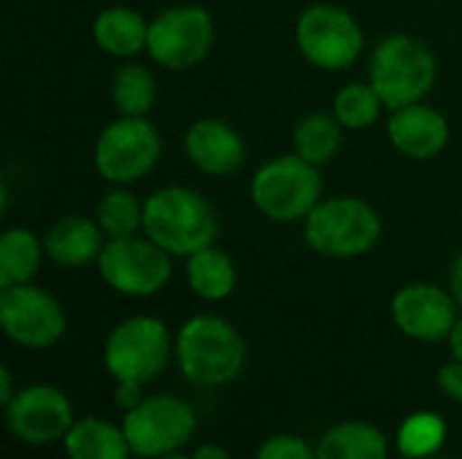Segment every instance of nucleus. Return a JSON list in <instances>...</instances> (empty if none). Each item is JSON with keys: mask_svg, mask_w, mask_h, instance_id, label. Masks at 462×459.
Wrapping results in <instances>:
<instances>
[{"mask_svg": "<svg viewBox=\"0 0 462 459\" xmlns=\"http://www.w3.org/2000/svg\"><path fill=\"white\" fill-rule=\"evenodd\" d=\"M173 360L192 387L219 390L241 376L246 341L233 322L217 314H195L176 330Z\"/></svg>", "mask_w": 462, "mask_h": 459, "instance_id": "obj_1", "label": "nucleus"}, {"mask_svg": "<svg viewBox=\"0 0 462 459\" xmlns=\"http://www.w3.org/2000/svg\"><path fill=\"white\" fill-rule=\"evenodd\" d=\"M143 235L171 257L187 260L189 254L217 243L219 216L203 192L184 184H168L143 200Z\"/></svg>", "mask_w": 462, "mask_h": 459, "instance_id": "obj_2", "label": "nucleus"}, {"mask_svg": "<svg viewBox=\"0 0 462 459\" xmlns=\"http://www.w3.org/2000/svg\"><path fill=\"white\" fill-rule=\"evenodd\" d=\"M379 211L357 195L322 197L303 219V241L328 260H357L382 241Z\"/></svg>", "mask_w": 462, "mask_h": 459, "instance_id": "obj_3", "label": "nucleus"}, {"mask_svg": "<svg viewBox=\"0 0 462 459\" xmlns=\"http://www.w3.org/2000/svg\"><path fill=\"white\" fill-rule=\"evenodd\" d=\"M368 81L384 100L387 111L422 103L439 81V60L422 38L393 32L374 46Z\"/></svg>", "mask_w": 462, "mask_h": 459, "instance_id": "obj_4", "label": "nucleus"}, {"mask_svg": "<svg viewBox=\"0 0 462 459\" xmlns=\"http://www.w3.org/2000/svg\"><path fill=\"white\" fill-rule=\"evenodd\" d=\"M252 206L276 225L303 222L325 197V176L303 157L279 154L265 160L249 181Z\"/></svg>", "mask_w": 462, "mask_h": 459, "instance_id": "obj_5", "label": "nucleus"}, {"mask_svg": "<svg viewBox=\"0 0 462 459\" xmlns=\"http://www.w3.org/2000/svg\"><path fill=\"white\" fill-rule=\"evenodd\" d=\"M173 338L168 325L149 314H135L114 325L103 344V365L114 381H135L149 387L173 360Z\"/></svg>", "mask_w": 462, "mask_h": 459, "instance_id": "obj_6", "label": "nucleus"}, {"mask_svg": "<svg viewBox=\"0 0 462 459\" xmlns=\"http://www.w3.org/2000/svg\"><path fill=\"white\" fill-rule=\"evenodd\" d=\"M162 157V135L149 116H116L108 122L92 151L97 176L114 187H130L146 179Z\"/></svg>", "mask_w": 462, "mask_h": 459, "instance_id": "obj_7", "label": "nucleus"}, {"mask_svg": "<svg viewBox=\"0 0 462 459\" xmlns=\"http://www.w3.org/2000/svg\"><path fill=\"white\" fill-rule=\"evenodd\" d=\"M295 46L311 68L341 73L363 57L365 32L344 5L311 3L295 19Z\"/></svg>", "mask_w": 462, "mask_h": 459, "instance_id": "obj_8", "label": "nucleus"}, {"mask_svg": "<svg viewBox=\"0 0 462 459\" xmlns=\"http://www.w3.org/2000/svg\"><path fill=\"white\" fill-rule=\"evenodd\" d=\"M173 260L176 257L143 233L130 238H108L97 257V273L116 295L143 300L160 295L171 284Z\"/></svg>", "mask_w": 462, "mask_h": 459, "instance_id": "obj_9", "label": "nucleus"}, {"mask_svg": "<svg viewBox=\"0 0 462 459\" xmlns=\"http://www.w3.org/2000/svg\"><path fill=\"white\" fill-rule=\"evenodd\" d=\"M217 43V24L208 8L181 3L160 11L149 22L146 54L165 70H189L200 65Z\"/></svg>", "mask_w": 462, "mask_h": 459, "instance_id": "obj_10", "label": "nucleus"}, {"mask_svg": "<svg viewBox=\"0 0 462 459\" xmlns=\"http://www.w3.org/2000/svg\"><path fill=\"white\" fill-rule=\"evenodd\" d=\"M125 436L130 441L133 457L157 459L184 452L195 433V409L176 395H146L141 406L122 417Z\"/></svg>", "mask_w": 462, "mask_h": 459, "instance_id": "obj_11", "label": "nucleus"}, {"mask_svg": "<svg viewBox=\"0 0 462 459\" xmlns=\"http://www.w3.org/2000/svg\"><path fill=\"white\" fill-rule=\"evenodd\" d=\"M0 327L11 344L43 352L65 338L68 317L49 289L30 281L0 289Z\"/></svg>", "mask_w": 462, "mask_h": 459, "instance_id": "obj_12", "label": "nucleus"}, {"mask_svg": "<svg viewBox=\"0 0 462 459\" xmlns=\"http://www.w3.org/2000/svg\"><path fill=\"white\" fill-rule=\"evenodd\" d=\"M5 422L19 444L49 446L65 441L76 417L70 398L62 390L51 384H30L5 406Z\"/></svg>", "mask_w": 462, "mask_h": 459, "instance_id": "obj_13", "label": "nucleus"}, {"mask_svg": "<svg viewBox=\"0 0 462 459\" xmlns=\"http://www.w3.org/2000/svg\"><path fill=\"white\" fill-rule=\"evenodd\" d=\"M390 317L406 338L420 344H441L455 327L460 308L449 287L444 289L430 281H411L393 295Z\"/></svg>", "mask_w": 462, "mask_h": 459, "instance_id": "obj_14", "label": "nucleus"}, {"mask_svg": "<svg viewBox=\"0 0 462 459\" xmlns=\"http://www.w3.org/2000/svg\"><path fill=\"white\" fill-rule=\"evenodd\" d=\"M184 154L203 176L230 179L246 165V141L230 122L203 116L184 130Z\"/></svg>", "mask_w": 462, "mask_h": 459, "instance_id": "obj_15", "label": "nucleus"}, {"mask_svg": "<svg viewBox=\"0 0 462 459\" xmlns=\"http://www.w3.org/2000/svg\"><path fill=\"white\" fill-rule=\"evenodd\" d=\"M387 138L409 160L425 162L439 157L452 138L449 119L430 103H411L403 108L390 111L387 119Z\"/></svg>", "mask_w": 462, "mask_h": 459, "instance_id": "obj_16", "label": "nucleus"}, {"mask_svg": "<svg viewBox=\"0 0 462 459\" xmlns=\"http://www.w3.org/2000/svg\"><path fill=\"white\" fill-rule=\"evenodd\" d=\"M106 233L100 230L97 219L70 214L54 219L43 233L46 260L57 268L79 271L87 265H97V257L106 246Z\"/></svg>", "mask_w": 462, "mask_h": 459, "instance_id": "obj_17", "label": "nucleus"}, {"mask_svg": "<svg viewBox=\"0 0 462 459\" xmlns=\"http://www.w3.org/2000/svg\"><path fill=\"white\" fill-rule=\"evenodd\" d=\"M149 22L141 11L130 5H108L92 22V38L100 51L116 60H133L146 51Z\"/></svg>", "mask_w": 462, "mask_h": 459, "instance_id": "obj_18", "label": "nucleus"}, {"mask_svg": "<svg viewBox=\"0 0 462 459\" xmlns=\"http://www.w3.org/2000/svg\"><path fill=\"white\" fill-rule=\"evenodd\" d=\"M184 279L195 298L206 303H222L238 287V265L225 249L211 243L184 260Z\"/></svg>", "mask_w": 462, "mask_h": 459, "instance_id": "obj_19", "label": "nucleus"}, {"mask_svg": "<svg viewBox=\"0 0 462 459\" xmlns=\"http://www.w3.org/2000/svg\"><path fill=\"white\" fill-rule=\"evenodd\" d=\"M68 459H130L133 449L122 425L103 417L76 419L62 441Z\"/></svg>", "mask_w": 462, "mask_h": 459, "instance_id": "obj_20", "label": "nucleus"}, {"mask_svg": "<svg viewBox=\"0 0 462 459\" xmlns=\"http://www.w3.org/2000/svg\"><path fill=\"white\" fill-rule=\"evenodd\" d=\"M317 459H390V441L376 425L346 419L322 433Z\"/></svg>", "mask_w": 462, "mask_h": 459, "instance_id": "obj_21", "label": "nucleus"}, {"mask_svg": "<svg viewBox=\"0 0 462 459\" xmlns=\"http://www.w3.org/2000/svg\"><path fill=\"white\" fill-rule=\"evenodd\" d=\"M43 257H46L43 235L27 227L3 230L0 233V289L30 284L38 276Z\"/></svg>", "mask_w": 462, "mask_h": 459, "instance_id": "obj_22", "label": "nucleus"}, {"mask_svg": "<svg viewBox=\"0 0 462 459\" xmlns=\"http://www.w3.org/2000/svg\"><path fill=\"white\" fill-rule=\"evenodd\" d=\"M341 143H344V127L333 116V111L330 114L311 111L292 130V151L317 168L333 162L336 154L341 151Z\"/></svg>", "mask_w": 462, "mask_h": 459, "instance_id": "obj_23", "label": "nucleus"}, {"mask_svg": "<svg viewBox=\"0 0 462 459\" xmlns=\"http://www.w3.org/2000/svg\"><path fill=\"white\" fill-rule=\"evenodd\" d=\"M111 103L122 116H149L157 103V78L152 68L125 60L111 78Z\"/></svg>", "mask_w": 462, "mask_h": 459, "instance_id": "obj_24", "label": "nucleus"}, {"mask_svg": "<svg viewBox=\"0 0 462 459\" xmlns=\"http://www.w3.org/2000/svg\"><path fill=\"white\" fill-rule=\"evenodd\" d=\"M95 219L106 238H130L143 233V200L130 187H114L103 192L95 208Z\"/></svg>", "mask_w": 462, "mask_h": 459, "instance_id": "obj_25", "label": "nucleus"}, {"mask_svg": "<svg viewBox=\"0 0 462 459\" xmlns=\"http://www.w3.org/2000/svg\"><path fill=\"white\" fill-rule=\"evenodd\" d=\"M447 436H449V427L444 417H439L436 411H417L401 422L395 433V446L401 457L430 459L441 454Z\"/></svg>", "mask_w": 462, "mask_h": 459, "instance_id": "obj_26", "label": "nucleus"}, {"mask_svg": "<svg viewBox=\"0 0 462 459\" xmlns=\"http://www.w3.org/2000/svg\"><path fill=\"white\" fill-rule=\"evenodd\" d=\"M333 116L341 122L344 130H368L379 122V116L387 111L384 100L379 97V92L374 89V84L365 81H349L344 84L336 97H333Z\"/></svg>", "mask_w": 462, "mask_h": 459, "instance_id": "obj_27", "label": "nucleus"}, {"mask_svg": "<svg viewBox=\"0 0 462 459\" xmlns=\"http://www.w3.org/2000/svg\"><path fill=\"white\" fill-rule=\"evenodd\" d=\"M254 459H317V446L292 433L271 436L260 444Z\"/></svg>", "mask_w": 462, "mask_h": 459, "instance_id": "obj_28", "label": "nucleus"}, {"mask_svg": "<svg viewBox=\"0 0 462 459\" xmlns=\"http://www.w3.org/2000/svg\"><path fill=\"white\" fill-rule=\"evenodd\" d=\"M439 390L444 392V398L462 403V360H449L447 365H441Z\"/></svg>", "mask_w": 462, "mask_h": 459, "instance_id": "obj_29", "label": "nucleus"}, {"mask_svg": "<svg viewBox=\"0 0 462 459\" xmlns=\"http://www.w3.org/2000/svg\"><path fill=\"white\" fill-rule=\"evenodd\" d=\"M146 398V387L143 384H135V381H116L114 387V403L116 409H122V414L133 411L135 406H141Z\"/></svg>", "mask_w": 462, "mask_h": 459, "instance_id": "obj_30", "label": "nucleus"}, {"mask_svg": "<svg viewBox=\"0 0 462 459\" xmlns=\"http://www.w3.org/2000/svg\"><path fill=\"white\" fill-rule=\"evenodd\" d=\"M449 292L457 300V308L462 311V252L455 257L452 268H449Z\"/></svg>", "mask_w": 462, "mask_h": 459, "instance_id": "obj_31", "label": "nucleus"}, {"mask_svg": "<svg viewBox=\"0 0 462 459\" xmlns=\"http://www.w3.org/2000/svg\"><path fill=\"white\" fill-rule=\"evenodd\" d=\"M16 387H14V376H11V371L8 368H0V403H3V409L16 398Z\"/></svg>", "mask_w": 462, "mask_h": 459, "instance_id": "obj_32", "label": "nucleus"}, {"mask_svg": "<svg viewBox=\"0 0 462 459\" xmlns=\"http://www.w3.org/2000/svg\"><path fill=\"white\" fill-rule=\"evenodd\" d=\"M444 344L449 346L452 360H462V311H460V317H457V322H455V327L449 330V335H447V341H444Z\"/></svg>", "mask_w": 462, "mask_h": 459, "instance_id": "obj_33", "label": "nucleus"}, {"mask_svg": "<svg viewBox=\"0 0 462 459\" xmlns=\"http://www.w3.org/2000/svg\"><path fill=\"white\" fill-rule=\"evenodd\" d=\"M192 459H233V457H230V452H227L222 444H203V446H198V449H195Z\"/></svg>", "mask_w": 462, "mask_h": 459, "instance_id": "obj_34", "label": "nucleus"}, {"mask_svg": "<svg viewBox=\"0 0 462 459\" xmlns=\"http://www.w3.org/2000/svg\"><path fill=\"white\" fill-rule=\"evenodd\" d=\"M157 459H192V457H187V454L176 452V454H165V457H157Z\"/></svg>", "mask_w": 462, "mask_h": 459, "instance_id": "obj_35", "label": "nucleus"}, {"mask_svg": "<svg viewBox=\"0 0 462 459\" xmlns=\"http://www.w3.org/2000/svg\"><path fill=\"white\" fill-rule=\"evenodd\" d=\"M430 459H444V457H439V454H436V457H430Z\"/></svg>", "mask_w": 462, "mask_h": 459, "instance_id": "obj_36", "label": "nucleus"}]
</instances>
